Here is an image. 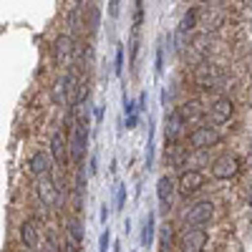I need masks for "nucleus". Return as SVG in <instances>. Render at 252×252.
Instances as JSON below:
<instances>
[{
    "label": "nucleus",
    "instance_id": "obj_1",
    "mask_svg": "<svg viewBox=\"0 0 252 252\" xmlns=\"http://www.w3.org/2000/svg\"><path fill=\"white\" fill-rule=\"evenodd\" d=\"M89 121H76L71 126L68 134V152H71V161L76 169L83 166V159H86V146H89Z\"/></svg>",
    "mask_w": 252,
    "mask_h": 252
},
{
    "label": "nucleus",
    "instance_id": "obj_2",
    "mask_svg": "<svg viewBox=\"0 0 252 252\" xmlns=\"http://www.w3.org/2000/svg\"><path fill=\"white\" fill-rule=\"evenodd\" d=\"M187 141H189V149L192 152H207V149H212V146H217L222 141V134L215 129V126L199 124L187 134Z\"/></svg>",
    "mask_w": 252,
    "mask_h": 252
},
{
    "label": "nucleus",
    "instance_id": "obj_3",
    "mask_svg": "<svg viewBox=\"0 0 252 252\" xmlns=\"http://www.w3.org/2000/svg\"><path fill=\"white\" fill-rule=\"evenodd\" d=\"M207 242H209V237H207L204 227H187L184 232L177 237L179 252H204Z\"/></svg>",
    "mask_w": 252,
    "mask_h": 252
},
{
    "label": "nucleus",
    "instance_id": "obj_4",
    "mask_svg": "<svg viewBox=\"0 0 252 252\" xmlns=\"http://www.w3.org/2000/svg\"><path fill=\"white\" fill-rule=\"evenodd\" d=\"M215 217V204L209 199H199L184 212V222L187 227H207Z\"/></svg>",
    "mask_w": 252,
    "mask_h": 252
},
{
    "label": "nucleus",
    "instance_id": "obj_5",
    "mask_svg": "<svg viewBox=\"0 0 252 252\" xmlns=\"http://www.w3.org/2000/svg\"><path fill=\"white\" fill-rule=\"evenodd\" d=\"M33 189H35V197H38V202L43 204L46 209H48V207H56V204L61 202V187L56 184V179H53L51 174H46V177H38Z\"/></svg>",
    "mask_w": 252,
    "mask_h": 252
},
{
    "label": "nucleus",
    "instance_id": "obj_6",
    "mask_svg": "<svg viewBox=\"0 0 252 252\" xmlns=\"http://www.w3.org/2000/svg\"><path fill=\"white\" fill-rule=\"evenodd\" d=\"M204 189V174L199 169H182L177 177V192L182 197H194Z\"/></svg>",
    "mask_w": 252,
    "mask_h": 252
},
{
    "label": "nucleus",
    "instance_id": "obj_7",
    "mask_svg": "<svg viewBox=\"0 0 252 252\" xmlns=\"http://www.w3.org/2000/svg\"><path fill=\"white\" fill-rule=\"evenodd\" d=\"M73 53H76V38L73 35H58L53 40V63L58 68L71 66V63H73Z\"/></svg>",
    "mask_w": 252,
    "mask_h": 252
},
{
    "label": "nucleus",
    "instance_id": "obj_8",
    "mask_svg": "<svg viewBox=\"0 0 252 252\" xmlns=\"http://www.w3.org/2000/svg\"><path fill=\"white\" fill-rule=\"evenodd\" d=\"M240 174V159L235 154H222L212 161V177L220 179V182H227V179H235Z\"/></svg>",
    "mask_w": 252,
    "mask_h": 252
},
{
    "label": "nucleus",
    "instance_id": "obj_9",
    "mask_svg": "<svg viewBox=\"0 0 252 252\" xmlns=\"http://www.w3.org/2000/svg\"><path fill=\"white\" fill-rule=\"evenodd\" d=\"M48 154L53 159L56 166H66L71 161V152H68V136L63 134L61 129H56L51 134V146H48Z\"/></svg>",
    "mask_w": 252,
    "mask_h": 252
},
{
    "label": "nucleus",
    "instance_id": "obj_10",
    "mask_svg": "<svg viewBox=\"0 0 252 252\" xmlns=\"http://www.w3.org/2000/svg\"><path fill=\"white\" fill-rule=\"evenodd\" d=\"M192 78H194V86H199V89H207V91H209V89H215V86H217L220 73H217V68L212 66V63L202 61V63H197V66H194Z\"/></svg>",
    "mask_w": 252,
    "mask_h": 252
},
{
    "label": "nucleus",
    "instance_id": "obj_11",
    "mask_svg": "<svg viewBox=\"0 0 252 252\" xmlns=\"http://www.w3.org/2000/svg\"><path fill=\"white\" fill-rule=\"evenodd\" d=\"M232 116H235V103H232V98L220 96V98L212 101V106H209V121H212V124H227Z\"/></svg>",
    "mask_w": 252,
    "mask_h": 252
},
{
    "label": "nucleus",
    "instance_id": "obj_12",
    "mask_svg": "<svg viewBox=\"0 0 252 252\" xmlns=\"http://www.w3.org/2000/svg\"><path fill=\"white\" fill-rule=\"evenodd\" d=\"M177 114L182 116V121H184V126H199V121L204 119V106H202V101H197V98H192V101H184L182 106L177 109Z\"/></svg>",
    "mask_w": 252,
    "mask_h": 252
},
{
    "label": "nucleus",
    "instance_id": "obj_13",
    "mask_svg": "<svg viewBox=\"0 0 252 252\" xmlns=\"http://www.w3.org/2000/svg\"><path fill=\"white\" fill-rule=\"evenodd\" d=\"M182 134H184V121L174 109V111H169V116H166V121H164V141H166V146H174L182 139Z\"/></svg>",
    "mask_w": 252,
    "mask_h": 252
},
{
    "label": "nucleus",
    "instance_id": "obj_14",
    "mask_svg": "<svg viewBox=\"0 0 252 252\" xmlns=\"http://www.w3.org/2000/svg\"><path fill=\"white\" fill-rule=\"evenodd\" d=\"M51 166H53V159H51V154H46L43 149L33 152V154H31V159H28V172H31V177H33V179L51 174Z\"/></svg>",
    "mask_w": 252,
    "mask_h": 252
},
{
    "label": "nucleus",
    "instance_id": "obj_15",
    "mask_svg": "<svg viewBox=\"0 0 252 252\" xmlns=\"http://www.w3.org/2000/svg\"><path fill=\"white\" fill-rule=\"evenodd\" d=\"M20 242H23V247L28 252L38 250L40 247V227H38V220H26L23 224H20Z\"/></svg>",
    "mask_w": 252,
    "mask_h": 252
},
{
    "label": "nucleus",
    "instance_id": "obj_16",
    "mask_svg": "<svg viewBox=\"0 0 252 252\" xmlns=\"http://www.w3.org/2000/svg\"><path fill=\"white\" fill-rule=\"evenodd\" d=\"M63 232H66V245H68V252H81V245H83V224L71 217L63 224Z\"/></svg>",
    "mask_w": 252,
    "mask_h": 252
},
{
    "label": "nucleus",
    "instance_id": "obj_17",
    "mask_svg": "<svg viewBox=\"0 0 252 252\" xmlns=\"http://www.w3.org/2000/svg\"><path fill=\"white\" fill-rule=\"evenodd\" d=\"M174 192H177V182H174L172 177H161V179L157 182V199H159V204H161L164 212L172 207Z\"/></svg>",
    "mask_w": 252,
    "mask_h": 252
},
{
    "label": "nucleus",
    "instance_id": "obj_18",
    "mask_svg": "<svg viewBox=\"0 0 252 252\" xmlns=\"http://www.w3.org/2000/svg\"><path fill=\"white\" fill-rule=\"evenodd\" d=\"M202 18H204V28H207V31H215V28H220V26H222L224 13H222V10H217L215 5H204Z\"/></svg>",
    "mask_w": 252,
    "mask_h": 252
},
{
    "label": "nucleus",
    "instance_id": "obj_19",
    "mask_svg": "<svg viewBox=\"0 0 252 252\" xmlns=\"http://www.w3.org/2000/svg\"><path fill=\"white\" fill-rule=\"evenodd\" d=\"M154 232H157V217H154V212H149L144 220V229H141V245L144 247L154 245Z\"/></svg>",
    "mask_w": 252,
    "mask_h": 252
},
{
    "label": "nucleus",
    "instance_id": "obj_20",
    "mask_svg": "<svg viewBox=\"0 0 252 252\" xmlns=\"http://www.w3.org/2000/svg\"><path fill=\"white\" fill-rule=\"evenodd\" d=\"M197 20H199V10L197 8H189L182 18V23H179V33H189V31H194L197 28Z\"/></svg>",
    "mask_w": 252,
    "mask_h": 252
},
{
    "label": "nucleus",
    "instance_id": "obj_21",
    "mask_svg": "<svg viewBox=\"0 0 252 252\" xmlns=\"http://www.w3.org/2000/svg\"><path fill=\"white\" fill-rule=\"evenodd\" d=\"M159 242H161V250H166V252H169V247H174V227H172V224H164V227H161Z\"/></svg>",
    "mask_w": 252,
    "mask_h": 252
},
{
    "label": "nucleus",
    "instance_id": "obj_22",
    "mask_svg": "<svg viewBox=\"0 0 252 252\" xmlns=\"http://www.w3.org/2000/svg\"><path fill=\"white\" fill-rule=\"evenodd\" d=\"M68 23H71V31H73V33H78L83 26H86V20H83L81 8H73V10H71V15H68Z\"/></svg>",
    "mask_w": 252,
    "mask_h": 252
},
{
    "label": "nucleus",
    "instance_id": "obj_23",
    "mask_svg": "<svg viewBox=\"0 0 252 252\" xmlns=\"http://www.w3.org/2000/svg\"><path fill=\"white\" fill-rule=\"evenodd\" d=\"M86 13H89V31L96 33L98 31V8H96V3H89L86 5Z\"/></svg>",
    "mask_w": 252,
    "mask_h": 252
},
{
    "label": "nucleus",
    "instance_id": "obj_24",
    "mask_svg": "<svg viewBox=\"0 0 252 252\" xmlns=\"http://www.w3.org/2000/svg\"><path fill=\"white\" fill-rule=\"evenodd\" d=\"M111 247V232H109V227L101 232V240H98V252H109Z\"/></svg>",
    "mask_w": 252,
    "mask_h": 252
},
{
    "label": "nucleus",
    "instance_id": "obj_25",
    "mask_svg": "<svg viewBox=\"0 0 252 252\" xmlns=\"http://www.w3.org/2000/svg\"><path fill=\"white\" fill-rule=\"evenodd\" d=\"M144 20V0H136V8H134V31H139Z\"/></svg>",
    "mask_w": 252,
    "mask_h": 252
},
{
    "label": "nucleus",
    "instance_id": "obj_26",
    "mask_svg": "<svg viewBox=\"0 0 252 252\" xmlns=\"http://www.w3.org/2000/svg\"><path fill=\"white\" fill-rule=\"evenodd\" d=\"M116 76L124 73V46H116V66H114Z\"/></svg>",
    "mask_w": 252,
    "mask_h": 252
},
{
    "label": "nucleus",
    "instance_id": "obj_27",
    "mask_svg": "<svg viewBox=\"0 0 252 252\" xmlns=\"http://www.w3.org/2000/svg\"><path fill=\"white\" fill-rule=\"evenodd\" d=\"M126 204V184H119V192H116V209L121 212Z\"/></svg>",
    "mask_w": 252,
    "mask_h": 252
},
{
    "label": "nucleus",
    "instance_id": "obj_28",
    "mask_svg": "<svg viewBox=\"0 0 252 252\" xmlns=\"http://www.w3.org/2000/svg\"><path fill=\"white\" fill-rule=\"evenodd\" d=\"M124 114H126V116H134V114H136V103H134L131 98H126V96H124Z\"/></svg>",
    "mask_w": 252,
    "mask_h": 252
},
{
    "label": "nucleus",
    "instance_id": "obj_29",
    "mask_svg": "<svg viewBox=\"0 0 252 252\" xmlns=\"http://www.w3.org/2000/svg\"><path fill=\"white\" fill-rule=\"evenodd\" d=\"M157 73H159V76L164 73V48H161V46L157 48Z\"/></svg>",
    "mask_w": 252,
    "mask_h": 252
},
{
    "label": "nucleus",
    "instance_id": "obj_30",
    "mask_svg": "<svg viewBox=\"0 0 252 252\" xmlns=\"http://www.w3.org/2000/svg\"><path fill=\"white\" fill-rule=\"evenodd\" d=\"M109 215H111V209H109L106 202H103L101 204V222H103V227H106V222H109Z\"/></svg>",
    "mask_w": 252,
    "mask_h": 252
},
{
    "label": "nucleus",
    "instance_id": "obj_31",
    "mask_svg": "<svg viewBox=\"0 0 252 252\" xmlns=\"http://www.w3.org/2000/svg\"><path fill=\"white\" fill-rule=\"evenodd\" d=\"M109 15H111V18L119 15V0H111V3H109Z\"/></svg>",
    "mask_w": 252,
    "mask_h": 252
},
{
    "label": "nucleus",
    "instance_id": "obj_32",
    "mask_svg": "<svg viewBox=\"0 0 252 252\" xmlns=\"http://www.w3.org/2000/svg\"><path fill=\"white\" fill-rule=\"evenodd\" d=\"M136 121H139V116H136V114H134V116H126V129H134Z\"/></svg>",
    "mask_w": 252,
    "mask_h": 252
},
{
    "label": "nucleus",
    "instance_id": "obj_33",
    "mask_svg": "<svg viewBox=\"0 0 252 252\" xmlns=\"http://www.w3.org/2000/svg\"><path fill=\"white\" fill-rule=\"evenodd\" d=\"M139 111H146V94H141L139 96V106H136Z\"/></svg>",
    "mask_w": 252,
    "mask_h": 252
},
{
    "label": "nucleus",
    "instance_id": "obj_34",
    "mask_svg": "<svg viewBox=\"0 0 252 252\" xmlns=\"http://www.w3.org/2000/svg\"><path fill=\"white\" fill-rule=\"evenodd\" d=\"M89 172L96 174V157H91V166H89Z\"/></svg>",
    "mask_w": 252,
    "mask_h": 252
},
{
    "label": "nucleus",
    "instance_id": "obj_35",
    "mask_svg": "<svg viewBox=\"0 0 252 252\" xmlns=\"http://www.w3.org/2000/svg\"><path fill=\"white\" fill-rule=\"evenodd\" d=\"M202 3H212V0H202Z\"/></svg>",
    "mask_w": 252,
    "mask_h": 252
},
{
    "label": "nucleus",
    "instance_id": "obj_36",
    "mask_svg": "<svg viewBox=\"0 0 252 252\" xmlns=\"http://www.w3.org/2000/svg\"><path fill=\"white\" fill-rule=\"evenodd\" d=\"M159 252H166V250H159Z\"/></svg>",
    "mask_w": 252,
    "mask_h": 252
}]
</instances>
